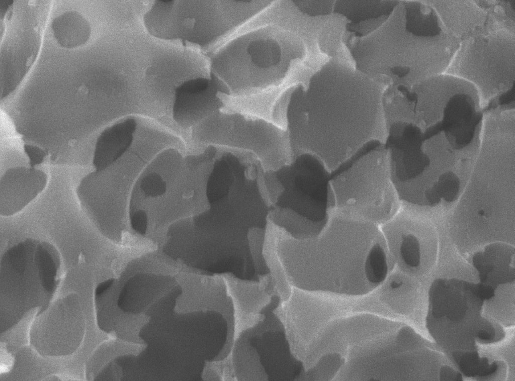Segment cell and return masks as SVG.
<instances>
[{
  "instance_id": "52a82bcc",
  "label": "cell",
  "mask_w": 515,
  "mask_h": 381,
  "mask_svg": "<svg viewBox=\"0 0 515 381\" xmlns=\"http://www.w3.org/2000/svg\"><path fill=\"white\" fill-rule=\"evenodd\" d=\"M491 335L486 331H480L478 334L479 338L483 340H490L492 338Z\"/></svg>"
},
{
  "instance_id": "8992f818",
  "label": "cell",
  "mask_w": 515,
  "mask_h": 381,
  "mask_svg": "<svg viewBox=\"0 0 515 381\" xmlns=\"http://www.w3.org/2000/svg\"><path fill=\"white\" fill-rule=\"evenodd\" d=\"M420 246L417 238L412 234L403 235L399 247V254L408 266L418 267L420 263Z\"/></svg>"
},
{
  "instance_id": "ba28073f",
  "label": "cell",
  "mask_w": 515,
  "mask_h": 381,
  "mask_svg": "<svg viewBox=\"0 0 515 381\" xmlns=\"http://www.w3.org/2000/svg\"><path fill=\"white\" fill-rule=\"evenodd\" d=\"M400 284L397 282H393L391 284V287L393 288H398L400 286Z\"/></svg>"
},
{
  "instance_id": "277c9868",
  "label": "cell",
  "mask_w": 515,
  "mask_h": 381,
  "mask_svg": "<svg viewBox=\"0 0 515 381\" xmlns=\"http://www.w3.org/2000/svg\"><path fill=\"white\" fill-rule=\"evenodd\" d=\"M51 26L56 40L65 48H71L83 44L91 34L88 22L75 11L66 12L59 15L53 20Z\"/></svg>"
},
{
  "instance_id": "3957f363",
  "label": "cell",
  "mask_w": 515,
  "mask_h": 381,
  "mask_svg": "<svg viewBox=\"0 0 515 381\" xmlns=\"http://www.w3.org/2000/svg\"><path fill=\"white\" fill-rule=\"evenodd\" d=\"M133 122L126 121L107 130L100 137L97 145L95 163L101 168L115 159L130 142Z\"/></svg>"
},
{
  "instance_id": "5b68a950",
  "label": "cell",
  "mask_w": 515,
  "mask_h": 381,
  "mask_svg": "<svg viewBox=\"0 0 515 381\" xmlns=\"http://www.w3.org/2000/svg\"><path fill=\"white\" fill-rule=\"evenodd\" d=\"M387 259L384 247L379 242L376 243L365 266L366 275L370 282L379 283L385 279L388 272Z\"/></svg>"
},
{
  "instance_id": "7a4b0ae2",
  "label": "cell",
  "mask_w": 515,
  "mask_h": 381,
  "mask_svg": "<svg viewBox=\"0 0 515 381\" xmlns=\"http://www.w3.org/2000/svg\"><path fill=\"white\" fill-rule=\"evenodd\" d=\"M514 254V248L511 246L494 243L486 246L483 251L474 254L473 263L479 271L482 281L486 280L491 275L501 276L504 280L507 273L511 272Z\"/></svg>"
},
{
  "instance_id": "6da1fadb",
  "label": "cell",
  "mask_w": 515,
  "mask_h": 381,
  "mask_svg": "<svg viewBox=\"0 0 515 381\" xmlns=\"http://www.w3.org/2000/svg\"><path fill=\"white\" fill-rule=\"evenodd\" d=\"M45 183L46 178L40 172H8L1 182V215L10 216L20 211L41 192Z\"/></svg>"
}]
</instances>
